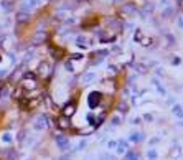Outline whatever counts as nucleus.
<instances>
[{
  "label": "nucleus",
  "instance_id": "nucleus-1",
  "mask_svg": "<svg viewBox=\"0 0 183 160\" xmlns=\"http://www.w3.org/2000/svg\"><path fill=\"white\" fill-rule=\"evenodd\" d=\"M20 88L23 89V91H31V89H36V88H38L36 76L31 74V73H26V74L23 76V78H21Z\"/></svg>",
  "mask_w": 183,
  "mask_h": 160
},
{
  "label": "nucleus",
  "instance_id": "nucleus-2",
  "mask_svg": "<svg viewBox=\"0 0 183 160\" xmlns=\"http://www.w3.org/2000/svg\"><path fill=\"white\" fill-rule=\"evenodd\" d=\"M36 74L41 78V79H50L51 74H53V68L50 66V63H46V61H41V63L38 64V69H36Z\"/></svg>",
  "mask_w": 183,
  "mask_h": 160
},
{
  "label": "nucleus",
  "instance_id": "nucleus-3",
  "mask_svg": "<svg viewBox=\"0 0 183 160\" xmlns=\"http://www.w3.org/2000/svg\"><path fill=\"white\" fill-rule=\"evenodd\" d=\"M101 101H102V93H99V91H92V93L87 94V106L91 109H96L101 104Z\"/></svg>",
  "mask_w": 183,
  "mask_h": 160
},
{
  "label": "nucleus",
  "instance_id": "nucleus-4",
  "mask_svg": "<svg viewBox=\"0 0 183 160\" xmlns=\"http://www.w3.org/2000/svg\"><path fill=\"white\" fill-rule=\"evenodd\" d=\"M48 126H50V122H48V116H46V114H40V116H36V119L33 121L35 131H45V129H48Z\"/></svg>",
  "mask_w": 183,
  "mask_h": 160
},
{
  "label": "nucleus",
  "instance_id": "nucleus-5",
  "mask_svg": "<svg viewBox=\"0 0 183 160\" xmlns=\"http://www.w3.org/2000/svg\"><path fill=\"white\" fill-rule=\"evenodd\" d=\"M46 40H48V33H46V30H38L36 33L33 35L31 43H33V45H41V43H45Z\"/></svg>",
  "mask_w": 183,
  "mask_h": 160
},
{
  "label": "nucleus",
  "instance_id": "nucleus-6",
  "mask_svg": "<svg viewBox=\"0 0 183 160\" xmlns=\"http://www.w3.org/2000/svg\"><path fill=\"white\" fill-rule=\"evenodd\" d=\"M116 38H117L116 33H107L106 30H101L99 31V41L101 43H114Z\"/></svg>",
  "mask_w": 183,
  "mask_h": 160
},
{
  "label": "nucleus",
  "instance_id": "nucleus-7",
  "mask_svg": "<svg viewBox=\"0 0 183 160\" xmlns=\"http://www.w3.org/2000/svg\"><path fill=\"white\" fill-rule=\"evenodd\" d=\"M56 126H58V129H61V131H68V129H71V121L69 117H66V116H59L58 119H56Z\"/></svg>",
  "mask_w": 183,
  "mask_h": 160
},
{
  "label": "nucleus",
  "instance_id": "nucleus-8",
  "mask_svg": "<svg viewBox=\"0 0 183 160\" xmlns=\"http://www.w3.org/2000/svg\"><path fill=\"white\" fill-rule=\"evenodd\" d=\"M121 13H124V15H135V13H139V10L135 7V4L127 2V4H124L121 7Z\"/></svg>",
  "mask_w": 183,
  "mask_h": 160
},
{
  "label": "nucleus",
  "instance_id": "nucleus-9",
  "mask_svg": "<svg viewBox=\"0 0 183 160\" xmlns=\"http://www.w3.org/2000/svg\"><path fill=\"white\" fill-rule=\"evenodd\" d=\"M96 79H97V74L94 71H86L83 76H81V83H83V84H92Z\"/></svg>",
  "mask_w": 183,
  "mask_h": 160
},
{
  "label": "nucleus",
  "instance_id": "nucleus-10",
  "mask_svg": "<svg viewBox=\"0 0 183 160\" xmlns=\"http://www.w3.org/2000/svg\"><path fill=\"white\" fill-rule=\"evenodd\" d=\"M56 145H58V149L59 150H68V149H69V140L66 139V137H64V135H56Z\"/></svg>",
  "mask_w": 183,
  "mask_h": 160
},
{
  "label": "nucleus",
  "instance_id": "nucleus-11",
  "mask_svg": "<svg viewBox=\"0 0 183 160\" xmlns=\"http://www.w3.org/2000/svg\"><path fill=\"white\" fill-rule=\"evenodd\" d=\"M74 112H76V102H68V104L61 109V114L63 116H66V117L74 116Z\"/></svg>",
  "mask_w": 183,
  "mask_h": 160
},
{
  "label": "nucleus",
  "instance_id": "nucleus-12",
  "mask_svg": "<svg viewBox=\"0 0 183 160\" xmlns=\"http://www.w3.org/2000/svg\"><path fill=\"white\" fill-rule=\"evenodd\" d=\"M109 55V51L107 50H101V51H96L94 53V56H92V61H91V64H99L102 59L106 58V56Z\"/></svg>",
  "mask_w": 183,
  "mask_h": 160
},
{
  "label": "nucleus",
  "instance_id": "nucleus-13",
  "mask_svg": "<svg viewBox=\"0 0 183 160\" xmlns=\"http://www.w3.org/2000/svg\"><path fill=\"white\" fill-rule=\"evenodd\" d=\"M30 18H31V15H30V12H26V10H20V12L17 13V23H26Z\"/></svg>",
  "mask_w": 183,
  "mask_h": 160
},
{
  "label": "nucleus",
  "instance_id": "nucleus-14",
  "mask_svg": "<svg viewBox=\"0 0 183 160\" xmlns=\"http://www.w3.org/2000/svg\"><path fill=\"white\" fill-rule=\"evenodd\" d=\"M69 17V10H66V9H61V10H58L56 12V20H59V21H64L66 18Z\"/></svg>",
  "mask_w": 183,
  "mask_h": 160
},
{
  "label": "nucleus",
  "instance_id": "nucleus-15",
  "mask_svg": "<svg viewBox=\"0 0 183 160\" xmlns=\"http://www.w3.org/2000/svg\"><path fill=\"white\" fill-rule=\"evenodd\" d=\"M134 69H135V73H139V74H147V64L144 63H135L134 64Z\"/></svg>",
  "mask_w": 183,
  "mask_h": 160
},
{
  "label": "nucleus",
  "instance_id": "nucleus-16",
  "mask_svg": "<svg viewBox=\"0 0 183 160\" xmlns=\"http://www.w3.org/2000/svg\"><path fill=\"white\" fill-rule=\"evenodd\" d=\"M76 45H78L79 48H87V46H89V43H87V38L83 36V35H79V36L76 38Z\"/></svg>",
  "mask_w": 183,
  "mask_h": 160
},
{
  "label": "nucleus",
  "instance_id": "nucleus-17",
  "mask_svg": "<svg viewBox=\"0 0 183 160\" xmlns=\"http://www.w3.org/2000/svg\"><path fill=\"white\" fill-rule=\"evenodd\" d=\"M48 50H50L51 56H53L54 59H59V58H61V56H63V55H61L63 51H61V50H58V48H54L53 45H50V46H48Z\"/></svg>",
  "mask_w": 183,
  "mask_h": 160
},
{
  "label": "nucleus",
  "instance_id": "nucleus-18",
  "mask_svg": "<svg viewBox=\"0 0 183 160\" xmlns=\"http://www.w3.org/2000/svg\"><path fill=\"white\" fill-rule=\"evenodd\" d=\"M116 150L117 154H124V152H127V142L125 140H119L116 145Z\"/></svg>",
  "mask_w": 183,
  "mask_h": 160
},
{
  "label": "nucleus",
  "instance_id": "nucleus-19",
  "mask_svg": "<svg viewBox=\"0 0 183 160\" xmlns=\"http://www.w3.org/2000/svg\"><path fill=\"white\" fill-rule=\"evenodd\" d=\"M152 84H154V86H155V88H157V89H158V93L162 94V96H165V93H167V91H165V88H163V86H162V84H160V81H158V79H157V78H154V79H152Z\"/></svg>",
  "mask_w": 183,
  "mask_h": 160
},
{
  "label": "nucleus",
  "instance_id": "nucleus-20",
  "mask_svg": "<svg viewBox=\"0 0 183 160\" xmlns=\"http://www.w3.org/2000/svg\"><path fill=\"white\" fill-rule=\"evenodd\" d=\"M142 139H144V134H142V132H132V134H130V142L139 144Z\"/></svg>",
  "mask_w": 183,
  "mask_h": 160
},
{
  "label": "nucleus",
  "instance_id": "nucleus-21",
  "mask_svg": "<svg viewBox=\"0 0 183 160\" xmlns=\"http://www.w3.org/2000/svg\"><path fill=\"white\" fill-rule=\"evenodd\" d=\"M0 5H2V9H4L5 12H12L13 10V2L12 0H4Z\"/></svg>",
  "mask_w": 183,
  "mask_h": 160
},
{
  "label": "nucleus",
  "instance_id": "nucleus-22",
  "mask_svg": "<svg viewBox=\"0 0 183 160\" xmlns=\"http://www.w3.org/2000/svg\"><path fill=\"white\" fill-rule=\"evenodd\" d=\"M145 155H147V160H157L158 154H157V150H155V149H149Z\"/></svg>",
  "mask_w": 183,
  "mask_h": 160
},
{
  "label": "nucleus",
  "instance_id": "nucleus-23",
  "mask_svg": "<svg viewBox=\"0 0 183 160\" xmlns=\"http://www.w3.org/2000/svg\"><path fill=\"white\" fill-rule=\"evenodd\" d=\"M124 160H139V155L135 154V152H125Z\"/></svg>",
  "mask_w": 183,
  "mask_h": 160
},
{
  "label": "nucleus",
  "instance_id": "nucleus-24",
  "mask_svg": "<svg viewBox=\"0 0 183 160\" xmlns=\"http://www.w3.org/2000/svg\"><path fill=\"white\" fill-rule=\"evenodd\" d=\"M121 116H119V114H117V116H114L112 119H111V126L112 127H117V126H121Z\"/></svg>",
  "mask_w": 183,
  "mask_h": 160
},
{
  "label": "nucleus",
  "instance_id": "nucleus-25",
  "mask_svg": "<svg viewBox=\"0 0 183 160\" xmlns=\"http://www.w3.org/2000/svg\"><path fill=\"white\" fill-rule=\"evenodd\" d=\"M64 69L69 71V73L74 71V68H73V59H66V61H64Z\"/></svg>",
  "mask_w": 183,
  "mask_h": 160
},
{
  "label": "nucleus",
  "instance_id": "nucleus-26",
  "mask_svg": "<svg viewBox=\"0 0 183 160\" xmlns=\"http://www.w3.org/2000/svg\"><path fill=\"white\" fill-rule=\"evenodd\" d=\"M2 142L10 144L12 142V134H10V132H4V134H2Z\"/></svg>",
  "mask_w": 183,
  "mask_h": 160
},
{
  "label": "nucleus",
  "instance_id": "nucleus-27",
  "mask_svg": "<svg viewBox=\"0 0 183 160\" xmlns=\"http://www.w3.org/2000/svg\"><path fill=\"white\" fill-rule=\"evenodd\" d=\"M173 114L175 116H178V117H183V109H182V106H173Z\"/></svg>",
  "mask_w": 183,
  "mask_h": 160
},
{
  "label": "nucleus",
  "instance_id": "nucleus-28",
  "mask_svg": "<svg viewBox=\"0 0 183 160\" xmlns=\"http://www.w3.org/2000/svg\"><path fill=\"white\" fill-rule=\"evenodd\" d=\"M142 45V46H149L150 43H152V38H147V36H142V40L139 41Z\"/></svg>",
  "mask_w": 183,
  "mask_h": 160
},
{
  "label": "nucleus",
  "instance_id": "nucleus-29",
  "mask_svg": "<svg viewBox=\"0 0 183 160\" xmlns=\"http://www.w3.org/2000/svg\"><path fill=\"white\" fill-rule=\"evenodd\" d=\"M142 36H144L142 30H140V28H137V30H135V33H134V38H135V41H140V40H142Z\"/></svg>",
  "mask_w": 183,
  "mask_h": 160
},
{
  "label": "nucleus",
  "instance_id": "nucleus-30",
  "mask_svg": "<svg viewBox=\"0 0 183 160\" xmlns=\"http://www.w3.org/2000/svg\"><path fill=\"white\" fill-rule=\"evenodd\" d=\"M127 111H129V106L125 104V102H121V104H119V112H127Z\"/></svg>",
  "mask_w": 183,
  "mask_h": 160
},
{
  "label": "nucleus",
  "instance_id": "nucleus-31",
  "mask_svg": "<svg viewBox=\"0 0 183 160\" xmlns=\"http://www.w3.org/2000/svg\"><path fill=\"white\" fill-rule=\"evenodd\" d=\"M99 159H101V160H116L114 157L109 155V154H99Z\"/></svg>",
  "mask_w": 183,
  "mask_h": 160
},
{
  "label": "nucleus",
  "instance_id": "nucleus-32",
  "mask_svg": "<svg viewBox=\"0 0 183 160\" xmlns=\"http://www.w3.org/2000/svg\"><path fill=\"white\" fill-rule=\"evenodd\" d=\"M87 145V140H81V142L78 144V147H76V150H83L84 147Z\"/></svg>",
  "mask_w": 183,
  "mask_h": 160
},
{
  "label": "nucleus",
  "instance_id": "nucleus-33",
  "mask_svg": "<svg viewBox=\"0 0 183 160\" xmlns=\"http://www.w3.org/2000/svg\"><path fill=\"white\" fill-rule=\"evenodd\" d=\"M84 55H81V53H74V55H71L69 59H83Z\"/></svg>",
  "mask_w": 183,
  "mask_h": 160
},
{
  "label": "nucleus",
  "instance_id": "nucleus-34",
  "mask_svg": "<svg viewBox=\"0 0 183 160\" xmlns=\"http://www.w3.org/2000/svg\"><path fill=\"white\" fill-rule=\"evenodd\" d=\"M144 119H145L147 122H152V121H154V116H152V114H144Z\"/></svg>",
  "mask_w": 183,
  "mask_h": 160
},
{
  "label": "nucleus",
  "instance_id": "nucleus-35",
  "mask_svg": "<svg viewBox=\"0 0 183 160\" xmlns=\"http://www.w3.org/2000/svg\"><path fill=\"white\" fill-rule=\"evenodd\" d=\"M116 145H117L116 140H109V142H107V147L109 149H116Z\"/></svg>",
  "mask_w": 183,
  "mask_h": 160
},
{
  "label": "nucleus",
  "instance_id": "nucleus-36",
  "mask_svg": "<svg viewBox=\"0 0 183 160\" xmlns=\"http://www.w3.org/2000/svg\"><path fill=\"white\" fill-rule=\"evenodd\" d=\"M107 69H109V73H111V71H112V73H116V71H117V66H114V64H109V66H107Z\"/></svg>",
  "mask_w": 183,
  "mask_h": 160
},
{
  "label": "nucleus",
  "instance_id": "nucleus-37",
  "mask_svg": "<svg viewBox=\"0 0 183 160\" xmlns=\"http://www.w3.org/2000/svg\"><path fill=\"white\" fill-rule=\"evenodd\" d=\"M84 160H96V155L89 154V155H86V157H84Z\"/></svg>",
  "mask_w": 183,
  "mask_h": 160
},
{
  "label": "nucleus",
  "instance_id": "nucleus-38",
  "mask_svg": "<svg viewBox=\"0 0 183 160\" xmlns=\"http://www.w3.org/2000/svg\"><path fill=\"white\" fill-rule=\"evenodd\" d=\"M178 26H180V28H183V15L178 18Z\"/></svg>",
  "mask_w": 183,
  "mask_h": 160
},
{
  "label": "nucleus",
  "instance_id": "nucleus-39",
  "mask_svg": "<svg viewBox=\"0 0 183 160\" xmlns=\"http://www.w3.org/2000/svg\"><path fill=\"white\" fill-rule=\"evenodd\" d=\"M58 160H73V159H71L69 155H63V157H59Z\"/></svg>",
  "mask_w": 183,
  "mask_h": 160
},
{
  "label": "nucleus",
  "instance_id": "nucleus-40",
  "mask_svg": "<svg viewBox=\"0 0 183 160\" xmlns=\"http://www.w3.org/2000/svg\"><path fill=\"white\" fill-rule=\"evenodd\" d=\"M132 124H140V117H135V119L132 121Z\"/></svg>",
  "mask_w": 183,
  "mask_h": 160
},
{
  "label": "nucleus",
  "instance_id": "nucleus-41",
  "mask_svg": "<svg viewBox=\"0 0 183 160\" xmlns=\"http://www.w3.org/2000/svg\"><path fill=\"white\" fill-rule=\"evenodd\" d=\"M114 2H116V4H121V2H122V0H114Z\"/></svg>",
  "mask_w": 183,
  "mask_h": 160
},
{
  "label": "nucleus",
  "instance_id": "nucleus-42",
  "mask_svg": "<svg viewBox=\"0 0 183 160\" xmlns=\"http://www.w3.org/2000/svg\"><path fill=\"white\" fill-rule=\"evenodd\" d=\"M0 63H2V55H0Z\"/></svg>",
  "mask_w": 183,
  "mask_h": 160
},
{
  "label": "nucleus",
  "instance_id": "nucleus-43",
  "mask_svg": "<svg viewBox=\"0 0 183 160\" xmlns=\"http://www.w3.org/2000/svg\"><path fill=\"white\" fill-rule=\"evenodd\" d=\"M0 93H2V86H0Z\"/></svg>",
  "mask_w": 183,
  "mask_h": 160
},
{
  "label": "nucleus",
  "instance_id": "nucleus-44",
  "mask_svg": "<svg viewBox=\"0 0 183 160\" xmlns=\"http://www.w3.org/2000/svg\"><path fill=\"white\" fill-rule=\"evenodd\" d=\"M48 2H54V0H48Z\"/></svg>",
  "mask_w": 183,
  "mask_h": 160
},
{
  "label": "nucleus",
  "instance_id": "nucleus-45",
  "mask_svg": "<svg viewBox=\"0 0 183 160\" xmlns=\"http://www.w3.org/2000/svg\"><path fill=\"white\" fill-rule=\"evenodd\" d=\"M26 160H31V159H26Z\"/></svg>",
  "mask_w": 183,
  "mask_h": 160
}]
</instances>
